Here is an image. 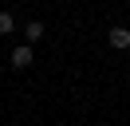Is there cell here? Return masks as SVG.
<instances>
[{
    "instance_id": "cell-1",
    "label": "cell",
    "mask_w": 130,
    "mask_h": 126,
    "mask_svg": "<svg viewBox=\"0 0 130 126\" xmlns=\"http://www.w3.org/2000/svg\"><path fill=\"white\" fill-rule=\"evenodd\" d=\"M32 59H36L32 43H20V47H12V67H16V71H28V67H32Z\"/></svg>"
},
{
    "instance_id": "cell-2",
    "label": "cell",
    "mask_w": 130,
    "mask_h": 126,
    "mask_svg": "<svg viewBox=\"0 0 130 126\" xmlns=\"http://www.w3.org/2000/svg\"><path fill=\"white\" fill-rule=\"evenodd\" d=\"M106 39H110V47H130V28H122V24H114L110 32H106Z\"/></svg>"
},
{
    "instance_id": "cell-4",
    "label": "cell",
    "mask_w": 130,
    "mask_h": 126,
    "mask_svg": "<svg viewBox=\"0 0 130 126\" xmlns=\"http://www.w3.org/2000/svg\"><path fill=\"white\" fill-rule=\"evenodd\" d=\"M16 32V16L12 12H0V36H12Z\"/></svg>"
},
{
    "instance_id": "cell-3",
    "label": "cell",
    "mask_w": 130,
    "mask_h": 126,
    "mask_svg": "<svg viewBox=\"0 0 130 126\" xmlns=\"http://www.w3.org/2000/svg\"><path fill=\"white\" fill-rule=\"evenodd\" d=\"M43 36H47V32H43V24H40V20H32V24H24V39H28V43H40Z\"/></svg>"
}]
</instances>
